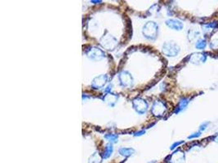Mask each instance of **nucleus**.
<instances>
[{
	"label": "nucleus",
	"mask_w": 218,
	"mask_h": 163,
	"mask_svg": "<svg viewBox=\"0 0 218 163\" xmlns=\"http://www.w3.org/2000/svg\"><path fill=\"white\" fill-rule=\"evenodd\" d=\"M210 48L212 49H216L218 48V39H215L210 43Z\"/></svg>",
	"instance_id": "23"
},
{
	"label": "nucleus",
	"mask_w": 218,
	"mask_h": 163,
	"mask_svg": "<svg viewBox=\"0 0 218 163\" xmlns=\"http://www.w3.org/2000/svg\"><path fill=\"white\" fill-rule=\"evenodd\" d=\"M209 125V122H203L202 124L199 126V128H198V131L201 132H204L205 130L207 129V127H208Z\"/></svg>",
	"instance_id": "21"
},
{
	"label": "nucleus",
	"mask_w": 218,
	"mask_h": 163,
	"mask_svg": "<svg viewBox=\"0 0 218 163\" xmlns=\"http://www.w3.org/2000/svg\"><path fill=\"white\" fill-rule=\"evenodd\" d=\"M87 55L90 59L93 61H98L106 56V54L101 49L97 48H92L87 52Z\"/></svg>",
	"instance_id": "6"
},
{
	"label": "nucleus",
	"mask_w": 218,
	"mask_h": 163,
	"mask_svg": "<svg viewBox=\"0 0 218 163\" xmlns=\"http://www.w3.org/2000/svg\"><path fill=\"white\" fill-rule=\"evenodd\" d=\"M201 134H202V132H199V131H198V132H194V133L191 134L190 136H188V139H189V140H191V139L198 138V137H199V136H201Z\"/></svg>",
	"instance_id": "22"
},
{
	"label": "nucleus",
	"mask_w": 218,
	"mask_h": 163,
	"mask_svg": "<svg viewBox=\"0 0 218 163\" xmlns=\"http://www.w3.org/2000/svg\"><path fill=\"white\" fill-rule=\"evenodd\" d=\"M207 47V42L205 39H198L195 44V48L198 50H203Z\"/></svg>",
	"instance_id": "17"
},
{
	"label": "nucleus",
	"mask_w": 218,
	"mask_h": 163,
	"mask_svg": "<svg viewBox=\"0 0 218 163\" xmlns=\"http://www.w3.org/2000/svg\"><path fill=\"white\" fill-rule=\"evenodd\" d=\"M118 100H119V96L117 95H115V94H112V93L106 94L104 96V100L110 106H115V104L117 103Z\"/></svg>",
	"instance_id": "12"
},
{
	"label": "nucleus",
	"mask_w": 218,
	"mask_h": 163,
	"mask_svg": "<svg viewBox=\"0 0 218 163\" xmlns=\"http://www.w3.org/2000/svg\"><path fill=\"white\" fill-rule=\"evenodd\" d=\"M119 152L122 156L129 157L135 153V150L133 149V148H122L119 149Z\"/></svg>",
	"instance_id": "14"
},
{
	"label": "nucleus",
	"mask_w": 218,
	"mask_h": 163,
	"mask_svg": "<svg viewBox=\"0 0 218 163\" xmlns=\"http://www.w3.org/2000/svg\"><path fill=\"white\" fill-rule=\"evenodd\" d=\"M206 60H207V55L205 53L197 52V53H194L191 55L190 61L194 65H200V64L204 63Z\"/></svg>",
	"instance_id": "10"
},
{
	"label": "nucleus",
	"mask_w": 218,
	"mask_h": 163,
	"mask_svg": "<svg viewBox=\"0 0 218 163\" xmlns=\"http://www.w3.org/2000/svg\"><path fill=\"white\" fill-rule=\"evenodd\" d=\"M179 52L180 48L174 42H166L163 45V53L167 56L174 57L177 56Z\"/></svg>",
	"instance_id": "2"
},
{
	"label": "nucleus",
	"mask_w": 218,
	"mask_h": 163,
	"mask_svg": "<svg viewBox=\"0 0 218 163\" xmlns=\"http://www.w3.org/2000/svg\"><path fill=\"white\" fill-rule=\"evenodd\" d=\"M203 27L205 28V29H207V30H212V29H215V28L218 27V23L216 22H210L207 23L206 25H203Z\"/></svg>",
	"instance_id": "20"
},
{
	"label": "nucleus",
	"mask_w": 218,
	"mask_h": 163,
	"mask_svg": "<svg viewBox=\"0 0 218 163\" xmlns=\"http://www.w3.org/2000/svg\"><path fill=\"white\" fill-rule=\"evenodd\" d=\"M189 103H190V99H188V98L186 97H182L180 100V101H179V103H178L177 106V108H176L174 113H179L180 112H181L182 110H184V109L186 108Z\"/></svg>",
	"instance_id": "13"
},
{
	"label": "nucleus",
	"mask_w": 218,
	"mask_h": 163,
	"mask_svg": "<svg viewBox=\"0 0 218 163\" xmlns=\"http://www.w3.org/2000/svg\"><path fill=\"white\" fill-rule=\"evenodd\" d=\"M105 138L107 139L110 142L115 143L117 141L118 136L117 135H115V134H108V135H106V136H105Z\"/></svg>",
	"instance_id": "19"
},
{
	"label": "nucleus",
	"mask_w": 218,
	"mask_h": 163,
	"mask_svg": "<svg viewBox=\"0 0 218 163\" xmlns=\"http://www.w3.org/2000/svg\"><path fill=\"white\" fill-rule=\"evenodd\" d=\"M110 87H112V86L111 85H110V86L107 87V89L106 90V92H108V91H110Z\"/></svg>",
	"instance_id": "26"
},
{
	"label": "nucleus",
	"mask_w": 218,
	"mask_h": 163,
	"mask_svg": "<svg viewBox=\"0 0 218 163\" xmlns=\"http://www.w3.org/2000/svg\"><path fill=\"white\" fill-rule=\"evenodd\" d=\"M145 133V131H142V132H137V133L135 134V136H142V134Z\"/></svg>",
	"instance_id": "25"
},
{
	"label": "nucleus",
	"mask_w": 218,
	"mask_h": 163,
	"mask_svg": "<svg viewBox=\"0 0 218 163\" xmlns=\"http://www.w3.org/2000/svg\"><path fill=\"white\" fill-rule=\"evenodd\" d=\"M142 33L146 39L154 40L157 37L158 25L153 21H149L144 25Z\"/></svg>",
	"instance_id": "1"
},
{
	"label": "nucleus",
	"mask_w": 218,
	"mask_h": 163,
	"mask_svg": "<svg viewBox=\"0 0 218 163\" xmlns=\"http://www.w3.org/2000/svg\"><path fill=\"white\" fill-rule=\"evenodd\" d=\"M120 83L123 86H131L133 83V78L128 71H123L119 76Z\"/></svg>",
	"instance_id": "7"
},
{
	"label": "nucleus",
	"mask_w": 218,
	"mask_h": 163,
	"mask_svg": "<svg viewBox=\"0 0 218 163\" xmlns=\"http://www.w3.org/2000/svg\"><path fill=\"white\" fill-rule=\"evenodd\" d=\"M200 35V32L194 29H191L188 32V39L190 41H193L194 39H197Z\"/></svg>",
	"instance_id": "16"
},
{
	"label": "nucleus",
	"mask_w": 218,
	"mask_h": 163,
	"mask_svg": "<svg viewBox=\"0 0 218 163\" xmlns=\"http://www.w3.org/2000/svg\"><path fill=\"white\" fill-rule=\"evenodd\" d=\"M184 141H178V142H175L174 144H173L172 145L171 147H170V149L171 150H173V149H175L177 147H178L179 145H181V144H184Z\"/></svg>",
	"instance_id": "24"
},
{
	"label": "nucleus",
	"mask_w": 218,
	"mask_h": 163,
	"mask_svg": "<svg viewBox=\"0 0 218 163\" xmlns=\"http://www.w3.org/2000/svg\"><path fill=\"white\" fill-rule=\"evenodd\" d=\"M166 25L174 30H181L183 29V23L177 19H169L166 20Z\"/></svg>",
	"instance_id": "11"
},
{
	"label": "nucleus",
	"mask_w": 218,
	"mask_h": 163,
	"mask_svg": "<svg viewBox=\"0 0 218 163\" xmlns=\"http://www.w3.org/2000/svg\"><path fill=\"white\" fill-rule=\"evenodd\" d=\"M185 159V153L181 150H177L172 155L169 156V160H168L169 163H183Z\"/></svg>",
	"instance_id": "8"
},
{
	"label": "nucleus",
	"mask_w": 218,
	"mask_h": 163,
	"mask_svg": "<svg viewBox=\"0 0 218 163\" xmlns=\"http://www.w3.org/2000/svg\"><path fill=\"white\" fill-rule=\"evenodd\" d=\"M133 105L136 111L140 114H143L148 109V104L146 100L141 98H136L135 100H133Z\"/></svg>",
	"instance_id": "5"
},
{
	"label": "nucleus",
	"mask_w": 218,
	"mask_h": 163,
	"mask_svg": "<svg viewBox=\"0 0 218 163\" xmlns=\"http://www.w3.org/2000/svg\"><path fill=\"white\" fill-rule=\"evenodd\" d=\"M100 43L104 48H106L107 50H114V48L117 46L118 42L114 37L108 34V35L104 36L101 39Z\"/></svg>",
	"instance_id": "4"
},
{
	"label": "nucleus",
	"mask_w": 218,
	"mask_h": 163,
	"mask_svg": "<svg viewBox=\"0 0 218 163\" xmlns=\"http://www.w3.org/2000/svg\"><path fill=\"white\" fill-rule=\"evenodd\" d=\"M216 141H217V142H218V137L216 139Z\"/></svg>",
	"instance_id": "27"
},
{
	"label": "nucleus",
	"mask_w": 218,
	"mask_h": 163,
	"mask_svg": "<svg viewBox=\"0 0 218 163\" xmlns=\"http://www.w3.org/2000/svg\"><path fill=\"white\" fill-rule=\"evenodd\" d=\"M101 157L99 154L97 153H95L93 155H92V157L89 158V161H88V163H101Z\"/></svg>",
	"instance_id": "18"
},
{
	"label": "nucleus",
	"mask_w": 218,
	"mask_h": 163,
	"mask_svg": "<svg viewBox=\"0 0 218 163\" xmlns=\"http://www.w3.org/2000/svg\"><path fill=\"white\" fill-rule=\"evenodd\" d=\"M107 80H108L107 75H100V76L95 77L93 79L92 82V86L94 89H101V87H103L105 86Z\"/></svg>",
	"instance_id": "9"
},
{
	"label": "nucleus",
	"mask_w": 218,
	"mask_h": 163,
	"mask_svg": "<svg viewBox=\"0 0 218 163\" xmlns=\"http://www.w3.org/2000/svg\"><path fill=\"white\" fill-rule=\"evenodd\" d=\"M167 110L166 104H164L163 101L157 100L154 103L153 106L151 108V113H153V115L157 118H160L164 115Z\"/></svg>",
	"instance_id": "3"
},
{
	"label": "nucleus",
	"mask_w": 218,
	"mask_h": 163,
	"mask_svg": "<svg viewBox=\"0 0 218 163\" xmlns=\"http://www.w3.org/2000/svg\"><path fill=\"white\" fill-rule=\"evenodd\" d=\"M112 153H113L112 144H108L106 145V148H105V151H104V153L103 155H102V157L105 159L109 158V157L111 156Z\"/></svg>",
	"instance_id": "15"
}]
</instances>
